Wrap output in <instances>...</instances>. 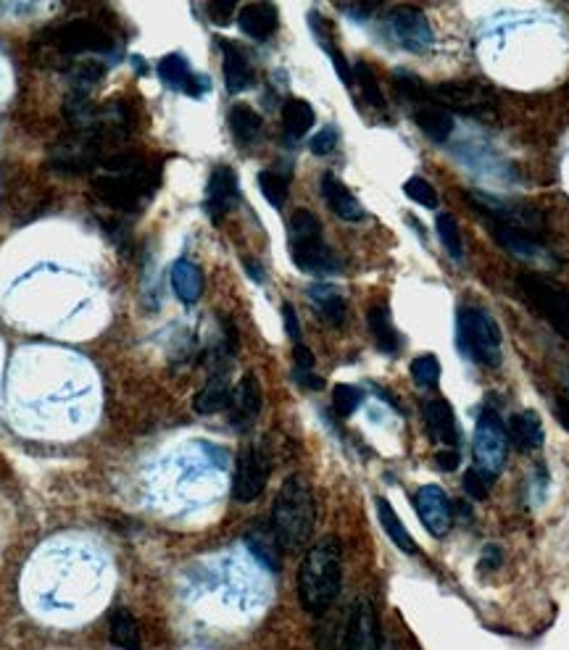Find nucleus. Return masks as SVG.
<instances>
[{"label":"nucleus","instance_id":"423d86ee","mask_svg":"<svg viewBox=\"0 0 569 650\" xmlns=\"http://www.w3.org/2000/svg\"><path fill=\"white\" fill-rule=\"evenodd\" d=\"M457 343L467 359H472L474 364L480 366H501V327L495 324L491 313L483 311V308L464 306L459 308L457 317Z\"/></svg>","mask_w":569,"mask_h":650},{"label":"nucleus","instance_id":"f704fd0d","mask_svg":"<svg viewBox=\"0 0 569 650\" xmlns=\"http://www.w3.org/2000/svg\"><path fill=\"white\" fill-rule=\"evenodd\" d=\"M435 227H438L440 243H444L448 256L461 261V256H464V238H461V230H459L457 219H453L451 213H438V221H435Z\"/></svg>","mask_w":569,"mask_h":650},{"label":"nucleus","instance_id":"b1692460","mask_svg":"<svg viewBox=\"0 0 569 650\" xmlns=\"http://www.w3.org/2000/svg\"><path fill=\"white\" fill-rule=\"evenodd\" d=\"M322 196L327 200V206H330V209L343 221L364 219V209H361L357 196H353V192L330 172L322 177Z\"/></svg>","mask_w":569,"mask_h":650},{"label":"nucleus","instance_id":"2eb2a0df","mask_svg":"<svg viewBox=\"0 0 569 650\" xmlns=\"http://www.w3.org/2000/svg\"><path fill=\"white\" fill-rule=\"evenodd\" d=\"M346 650H380V625L370 598H357L346 627Z\"/></svg>","mask_w":569,"mask_h":650},{"label":"nucleus","instance_id":"f257e3e1","mask_svg":"<svg viewBox=\"0 0 569 650\" xmlns=\"http://www.w3.org/2000/svg\"><path fill=\"white\" fill-rule=\"evenodd\" d=\"M470 200L491 219L493 238L504 251L514 256L535 261L544 258L546 247V219L544 213L527 209V206H514L506 200H499L485 192H472Z\"/></svg>","mask_w":569,"mask_h":650},{"label":"nucleus","instance_id":"cd10ccee","mask_svg":"<svg viewBox=\"0 0 569 650\" xmlns=\"http://www.w3.org/2000/svg\"><path fill=\"white\" fill-rule=\"evenodd\" d=\"M366 321H370V332H372L374 343H377L380 351L396 356V353L401 351V338H398L396 327H393V319H391V311H387V306L385 304L372 306Z\"/></svg>","mask_w":569,"mask_h":650},{"label":"nucleus","instance_id":"e433bc0d","mask_svg":"<svg viewBox=\"0 0 569 650\" xmlns=\"http://www.w3.org/2000/svg\"><path fill=\"white\" fill-rule=\"evenodd\" d=\"M361 400H364V393L353 385H335L332 390V408L340 419L353 417L359 411Z\"/></svg>","mask_w":569,"mask_h":650},{"label":"nucleus","instance_id":"72a5a7b5","mask_svg":"<svg viewBox=\"0 0 569 650\" xmlns=\"http://www.w3.org/2000/svg\"><path fill=\"white\" fill-rule=\"evenodd\" d=\"M259 187H261V196L270 200V206H274V209H283L287 200V187H291V177L283 172L266 169L259 174Z\"/></svg>","mask_w":569,"mask_h":650},{"label":"nucleus","instance_id":"de8ad7c7","mask_svg":"<svg viewBox=\"0 0 569 650\" xmlns=\"http://www.w3.org/2000/svg\"><path fill=\"white\" fill-rule=\"evenodd\" d=\"M557 417H559L561 425H565L567 430H569V395L567 393L559 395V400H557Z\"/></svg>","mask_w":569,"mask_h":650},{"label":"nucleus","instance_id":"20e7f679","mask_svg":"<svg viewBox=\"0 0 569 650\" xmlns=\"http://www.w3.org/2000/svg\"><path fill=\"white\" fill-rule=\"evenodd\" d=\"M317 525V504L311 485L300 474H291L280 487L272 506V532L277 535L283 551H304L311 542Z\"/></svg>","mask_w":569,"mask_h":650},{"label":"nucleus","instance_id":"aec40b11","mask_svg":"<svg viewBox=\"0 0 569 650\" xmlns=\"http://www.w3.org/2000/svg\"><path fill=\"white\" fill-rule=\"evenodd\" d=\"M230 400H232L230 374H227V368H217V372L209 377V382L198 390L193 406H196V411L204 414V417H211V414L227 411V408H230Z\"/></svg>","mask_w":569,"mask_h":650},{"label":"nucleus","instance_id":"bb28decb","mask_svg":"<svg viewBox=\"0 0 569 650\" xmlns=\"http://www.w3.org/2000/svg\"><path fill=\"white\" fill-rule=\"evenodd\" d=\"M109 635H111V642L119 650H140V646H143V640H140L138 619L122 606L111 608Z\"/></svg>","mask_w":569,"mask_h":650},{"label":"nucleus","instance_id":"6e6552de","mask_svg":"<svg viewBox=\"0 0 569 650\" xmlns=\"http://www.w3.org/2000/svg\"><path fill=\"white\" fill-rule=\"evenodd\" d=\"M519 295L525 298V304L538 313L540 319L557 330L561 338L569 340V293L565 287H559L551 279L540 277V274H519L517 277Z\"/></svg>","mask_w":569,"mask_h":650},{"label":"nucleus","instance_id":"9d476101","mask_svg":"<svg viewBox=\"0 0 569 650\" xmlns=\"http://www.w3.org/2000/svg\"><path fill=\"white\" fill-rule=\"evenodd\" d=\"M272 474V455L266 442H245L240 448L236 464V482H232V498L238 504H253L264 493Z\"/></svg>","mask_w":569,"mask_h":650},{"label":"nucleus","instance_id":"9b49d317","mask_svg":"<svg viewBox=\"0 0 569 650\" xmlns=\"http://www.w3.org/2000/svg\"><path fill=\"white\" fill-rule=\"evenodd\" d=\"M43 43L66 56H77V53H106L113 48V37L106 26L92 19H75V22L56 26L43 35Z\"/></svg>","mask_w":569,"mask_h":650},{"label":"nucleus","instance_id":"ddd939ff","mask_svg":"<svg viewBox=\"0 0 569 650\" xmlns=\"http://www.w3.org/2000/svg\"><path fill=\"white\" fill-rule=\"evenodd\" d=\"M387 32L396 40L404 51L412 53H425L435 45L433 26L427 22V16L414 5H396L387 13Z\"/></svg>","mask_w":569,"mask_h":650},{"label":"nucleus","instance_id":"4468645a","mask_svg":"<svg viewBox=\"0 0 569 650\" xmlns=\"http://www.w3.org/2000/svg\"><path fill=\"white\" fill-rule=\"evenodd\" d=\"M414 508H417L422 525H425L433 538H444L448 529H451V500H448V495L438 485L419 487L417 495H414Z\"/></svg>","mask_w":569,"mask_h":650},{"label":"nucleus","instance_id":"c03bdc74","mask_svg":"<svg viewBox=\"0 0 569 650\" xmlns=\"http://www.w3.org/2000/svg\"><path fill=\"white\" fill-rule=\"evenodd\" d=\"M501 564H504V553H501L499 546H488L483 551V559H480V566L483 569H499Z\"/></svg>","mask_w":569,"mask_h":650},{"label":"nucleus","instance_id":"2f4dec72","mask_svg":"<svg viewBox=\"0 0 569 650\" xmlns=\"http://www.w3.org/2000/svg\"><path fill=\"white\" fill-rule=\"evenodd\" d=\"M283 124H285V132L291 137H304L306 132L311 130L314 124V109L311 103H306L304 98H291L285 100L283 106Z\"/></svg>","mask_w":569,"mask_h":650},{"label":"nucleus","instance_id":"c85d7f7f","mask_svg":"<svg viewBox=\"0 0 569 650\" xmlns=\"http://www.w3.org/2000/svg\"><path fill=\"white\" fill-rule=\"evenodd\" d=\"M309 298H311V304L317 306L319 317H322L327 324H332V327L343 324L346 313H348V306H346L343 295L335 290V287H330V285H311L309 287Z\"/></svg>","mask_w":569,"mask_h":650},{"label":"nucleus","instance_id":"a19ab883","mask_svg":"<svg viewBox=\"0 0 569 650\" xmlns=\"http://www.w3.org/2000/svg\"><path fill=\"white\" fill-rule=\"evenodd\" d=\"M206 9H209L214 24H230L232 13H236V3H230V0H217V3H209Z\"/></svg>","mask_w":569,"mask_h":650},{"label":"nucleus","instance_id":"c9c22d12","mask_svg":"<svg viewBox=\"0 0 569 650\" xmlns=\"http://www.w3.org/2000/svg\"><path fill=\"white\" fill-rule=\"evenodd\" d=\"M412 377H414V385L417 387L433 390V387H438V382H440V361L435 359L433 353L414 359L412 361Z\"/></svg>","mask_w":569,"mask_h":650},{"label":"nucleus","instance_id":"5701e85b","mask_svg":"<svg viewBox=\"0 0 569 650\" xmlns=\"http://www.w3.org/2000/svg\"><path fill=\"white\" fill-rule=\"evenodd\" d=\"M240 30L253 40H270L277 32L280 13L272 3H248L238 13Z\"/></svg>","mask_w":569,"mask_h":650},{"label":"nucleus","instance_id":"f3484780","mask_svg":"<svg viewBox=\"0 0 569 650\" xmlns=\"http://www.w3.org/2000/svg\"><path fill=\"white\" fill-rule=\"evenodd\" d=\"M261 411V385L256 374L248 372L243 379L238 382V387H232V400H230V421L236 430H248L253 425Z\"/></svg>","mask_w":569,"mask_h":650},{"label":"nucleus","instance_id":"a211bd4d","mask_svg":"<svg viewBox=\"0 0 569 650\" xmlns=\"http://www.w3.org/2000/svg\"><path fill=\"white\" fill-rule=\"evenodd\" d=\"M158 77H162L172 90L187 92V96L193 98L204 96V92L209 90V79L198 77V74L190 69V64H187V58L179 56V53H169V56H164L162 62H158Z\"/></svg>","mask_w":569,"mask_h":650},{"label":"nucleus","instance_id":"58836bf2","mask_svg":"<svg viewBox=\"0 0 569 650\" xmlns=\"http://www.w3.org/2000/svg\"><path fill=\"white\" fill-rule=\"evenodd\" d=\"M491 485H493V482L488 477H483V474H480L478 469H470V472L464 474V491L470 493L472 498H478V500L488 498V493H491Z\"/></svg>","mask_w":569,"mask_h":650},{"label":"nucleus","instance_id":"4be33fe9","mask_svg":"<svg viewBox=\"0 0 569 650\" xmlns=\"http://www.w3.org/2000/svg\"><path fill=\"white\" fill-rule=\"evenodd\" d=\"M506 438L512 440V445L519 448V451L525 453L538 451V448H544V440H546L544 421H540V417L535 411L514 414L506 425Z\"/></svg>","mask_w":569,"mask_h":650},{"label":"nucleus","instance_id":"0eeeda50","mask_svg":"<svg viewBox=\"0 0 569 650\" xmlns=\"http://www.w3.org/2000/svg\"><path fill=\"white\" fill-rule=\"evenodd\" d=\"M396 90L401 100L406 103L408 113L417 122V126L425 132L433 143H446L453 135V117L446 111L438 100L433 98L430 87L422 82L419 77L408 71H396Z\"/></svg>","mask_w":569,"mask_h":650},{"label":"nucleus","instance_id":"49530a36","mask_svg":"<svg viewBox=\"0 0 569 650\" xmlns=\"http://www.w3.org/2000/svg\"><path fill=\"white\" fill-rule=\"evenodd\" d=\"M296 379L304 387H309V390H322V387H325V382L319 379L314 372H296Z\"/></svg>","mask_w":569,"mask_h":650},{"label":"nucleus","instance_id":"f03ea898","mask_svg":"<svg viewBox=\"0 0 569 650\" xmlns=\"http://www.w3.org/2000/svg\"><path fill=\"white\" fill-rule=\"evenodd\" d=\"M106 174L92 179L96 196L117 211H135L158 185V166H151L140 153L119 151L106 156Z\"/></svg>","mask_w":569,"mask_h":650},{"label":"nucleus","instance_id":"ea45409f","mask_svg":"<svg viewBox=\"0 0 569 650\" xmlns=\"http://www.w3.org/2000/svg\"><path fill=\"white\" fill-rule=\"evenodd\" d=\"M335 145H338V130L335 126H325V130H319V135L311 137V153L314 156H327V153L335 151Z\"/></svg>","mask_w":569,"mask_h":650},{"label":"nucleus","instance_id":"c756f323","mask_svg":"<svg viewBox=\"0 0 569 650\" xmlns=\"http://www.w3.org/2000/svg\"><path fill=\"white\" fill-rule=\"evenodd\" d=\"M374 504H377V519H380V525H383L387 538L396 542L398 551L417 553V542H414L412 535H408V529L404 527V521L398 519L396 508L391 506V500H387V498H377V500H374Z\"/></svg>","mask_w":569,"mask_h":650},{"label":"nucleus","instance_id":"1a4fd4ad","mask_svg":"<svg viewBox=\"0 0 569 650\" xmlns=\"http://www.w3.org/2000/svg\"><path fill=\"white\" fill-rule=\"evenodd\" d=\"M508 453V438H506V425L499 419L495 411H483L474 427V440H472V455L474 466L483 477L495 482L501 474V469L506 464Z\"/></svg>","mask_w":569,"mask_h":650},{"label":"nucleus","instance_id":"dca6fc26","mask_svg":"<svg viewBox=\"0 0 569 650\" xmlns=\"http://www.w3.org/2000/svg\"><path fill=\"white\" fill-rule=\"evenodd\" d=\"M240 198V185L238 174L230 166H217L209 177V187H206V213L214 221H219L225 213L232 211V206L238 203Z\"/></svg>","mask_w":569,"mask_h":650},{"label":"nucleus","instance_id":"7c9ffc66","mask_svg":"<svg viewBox=\"0 0 569 650\" xmlns=\"http://www.w3.org/2000/svg\"><path fill=\"white\" fill-rule=\"evenodd\" d=\"M227 122H230L232 137H236L240 145H251L261 132V117L251 109V106H243V103L232 106Z\"/></svg>","mask_w":569,"mask_h":650},{"label":"nucleus","instance_id":"09e8293b","mask_svg":"<svg viewBox=\"0 0 569 650\" xmlns=\"http://www.w3.org/2000/svg\"><path fill=\"white\" fill-rule=\"evenodd\" d=\"M565 393H567V395H569V382H567V385H565Z\"/></svg>","mask_w":569,"mask_h":650},{"label":"nucleus","instance_id":"7ed1b4c3","mask_svg":"<svg viewBox=\"0 0 569 650\" xmlns=\"http://www.w3.org/2000/svg\"><path fill=\"white\" fill-rule=\"evenodd\" d=\"M343 585V551L335 538L319 540L306 551L298 569V598L309 614H325Z\"/></svg>","mask_w":569,"mask_h":650},{"label":"nucleus","instance_id":"37998d69","mask_svg":"<svg viewBox=\"0 0 569 650\" xmlns=\"http://www.w3.org/2000/svg\"><path fill=\"white\" fill-rule=\"evenodd\" d=\"M293 359H296V372H314V353L309 351L306 345H296V351H293Z\"/></svg>","mask_w":569,"mask_h":650},{"label":"nucleus","instance_id":"473e14b6","mask_svg":"<svg viewBox=\"0 0 569 650\" xmlns=\"http://www.w3.org/2000/svg\"><path fill=\"white\" fill-rule=\"evenodd\" d=\"M353 82L359 85L361 90V98L366 100V103L372 106V109L377 111H385V96H383V87L377 82V74L372 71L370 64L359 62L353 66Z\"/></svg>","mask_w":569,"mask_h":650},{"label":"nucleus","instance_id":"39448f33","mask_svg":"<svg viewBox=\"0 0 569 650\" xmlns=\"http://www.w3.org/2000/svg\"><path fill=\"white\" fill-rule=\"evenodd\" d=\"M291 258L306 274H338L340 261L332 247L325 243L322 224L309 209H298L291 217Z\"/></svg>","mask_w":569,"mask_h":650},{"label":"nucleus","instance_id":"393cba45","mask_svg":"<svg viewBox=\"0 0 569 650\" xmlns=\"http://www.w3.org/2000/svg\"><path fill=\"white\" fill-rule=\"evenodd\" d=\"M245 546L266 569L280 572V566H283V546H280L277 535H274L272 529H264V527L251 529V532L245 535Z\"/></svg>","mask_w":569,"mask_h":650},{"label":"nucleus","instance_id":"a878e982","mask_svg":"<svg viewBox=\"0 0 569 650\" xmlns=\"http://www.w3.org/2000/svg\"><path fill=\"white\" fill-rule=\"evenodd\" d=\"M172 287L183 304H196L200 293H204V272H200V266L193 264V261L179 258L177 264L172 266Z\"/></svg>","mask_w":569,"mask_h":650},{"label":"nucleus","instance_id":"4c0bfd02","mask_svg":"<svg viewBox=\"0 0 569 650\" xmlns=\"http://www.w3.org/2000/svg\"><path fill=\"white\" fill-rule=\"evenodd\" d=\"M404 192L414 200V203L425 206V209H438V192H435V187L427 183V179L422 177L406 179Z\"/></svg>","mask_w":569,"mask_h":650},{"label":"nucleus","instance_id":"a18cd8bd","mask_svg":"<svg viewBox=\"0 0 569 650\" xmlns=\"http://www.w3.org/2000/svg\"><path fill=\"white\" fill-rule=\"evenodd\" d=\"M435 461H438V469H444V472H453L459 466V451L457 448H446V451L435 455Z\"/></svg>","mask_w":569,"mask_h":650},{"label":"nucleus","instance_id":"79ce46f5","mask_svg":"<svg viewBox=\"0 0 569 650\" xmlns=\"http://www.w3.org/2000/svg\"><path fill=\"white\" fill-rule=\"evenodd\" d=\"M283 321H285L287 338L296 340V345H298V340H300V324H298V317H296V311H293L291 304L283 306Z\"/></svg>","mask_w":569,"mask_h":650},{"label":"nucleus","instance_id":"412c9836","mask_svg":"<svg viewBox=\"0 0 569 650\" xmlns=\"http://www.w3.org/2000/svg\"><path fill=\"white\" fill-rule=\"evenodd\" d=\"M219 48H222V56H225L222 71H225L227 90H230L232 96H238V92L253 87V82H256V74H253V66L245 58V53L240 51L236 43H227V40H219Z\"/></svg>","mask_w":569,"mask_h":650},{"label":"nucleus","instance_id":"6ab92c4d","mask_svg":"<svg viewBox=\"0 0 569 650\" xmlns=\"http://www.w3.org/2000/svg\"><path fill=\"white\" fill-rule=\"evenodd\" d=\"M425 425L430 438L438 442V445L446 448H457L459 440V427H457V414L448 400L444 398H433L425 404Z\"/></svg>","mask_w":569,"mask_h":650},{"label":"nucleus","instance_id":"f8f14e48","mask_svg":"<svg viewBox=\"0 0 569 650\" xmlns=\"http://www.w3.org/2000/svg\"><path fill=\"white\" fill-rule=\"evenodd\" d=\"M430 92L446 111L453 109L467 117H488L495 109L493 90L483 82H440Z\"/></svg>","mask_w":569,"mask_h":650}]
</instances>
